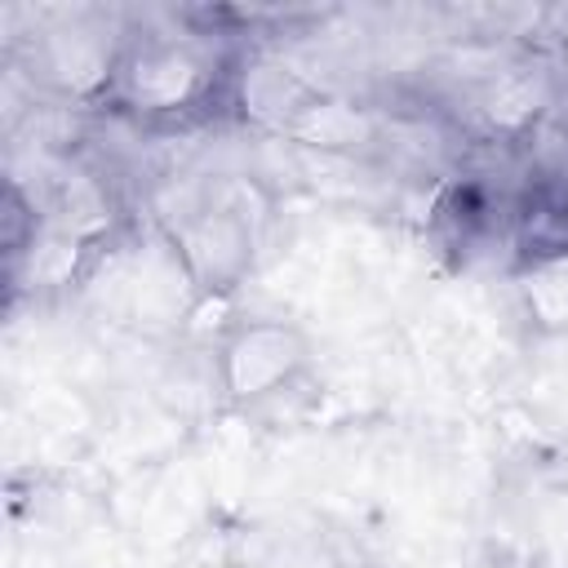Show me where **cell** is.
<instances>
[{
	"instance_id": "6da1fadb",
	"label": "cell",
	"mask_w": 568,
	"mask_h": 568,
	"mask_svg": "<svg viewBox=\"0 0 568 568\" xmlns=\"http://www.w3.org/2000/svg\"><path fill=\"white\" fill-rule=\"evenodd\" d=\"M311 364V337L288 320H240L222 333L213 377L226 404L253 408L288 390Z\"/></svg>"
},
{
	"instance_id": "7a4b0ae2",
	"label": "cell",
	"mask_w": 568,
	"mask_h": 568,
	"mask_svg": "<svg viewBox=\"0 0 568 568\" xmlns=\"http://www.w3.org/2000/svg\"><path fill=\"white\" fill-rule=\"evenodd\" d=\"M115 80L133 111H182L204 93V62L186 44L151 40L115 67Z\"/></svg>"
},
{
	"instance_id": "3957f363",
	"label": "cell",
	"mask_w": 568,
	"mask_h": 568,
	"mask_svg": "<svg viewBox=\"0 0 568 568\" xmlns=\"http://www.w3.org/2000/svg\"><path fill=\"white\" fill-rule=\"evenodd\" d=\"M519 306L537 333H564L568 328V248L537 253L519 280Z\"/></svg>"
},
{
	"instance_id": "277c9868",
	"label": "cell",
	"mask_w": 568,
	"mask_h": 568,
	"mask_svg": "<svg viewBox=\"0 0 568 568\" xmlns=\"http://www.w3.org/2000/svg\"><path fill=\"white\" fill-rule=\"evenodd\" d=\"M240 102H244V111H248L253 120L293 124V120L311 106V93H306V84H302L293 71L262 62V67H248V71H244Z\"/></svg>"
},
{
	"instance_id": "5b68a950",
	"label": "cell",
	"mask_w": 568,
	"mask_h": 568,
	"mask_svg": "<svg viewBox=\"0 0 568 568\" xmlns=\"http://www.w3.org/2000/svg\"><path fill=\"white\" fill-rule=\"evenodd\" d=\"M186 257H191V266H195L200 275L209 271L213 288H217L226 275H235V271L244 266V231L235 226V217L213 213V217H204V222L186 235Z\"/></svg>"
},
{
	"instance_id": "8992f818",
	"label": "cell",
	"mask_w": 568,
	"mask_h": 568,
	"mask_svg": "<svg viewBox=\"0 0 568 568\" xmlns=\"http://www.w3.org/2000/svg\"><path fill=\"white\" fill-rule=\"evenodd\" d=\"M346 568H377V564H346Z\"/></svg>"
}]
</instances>
